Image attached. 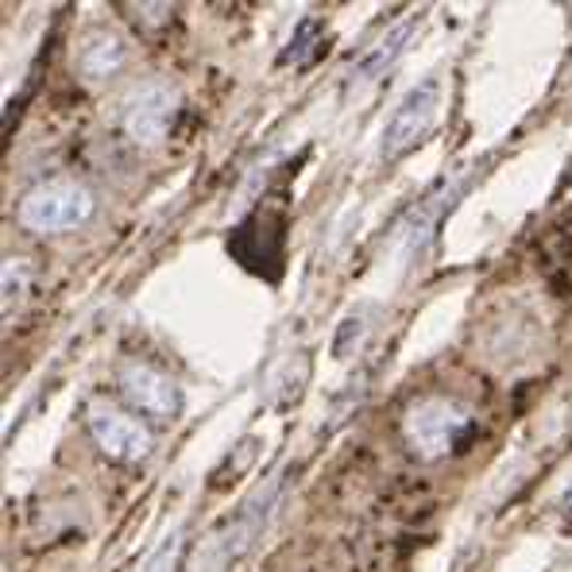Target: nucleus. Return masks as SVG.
<instances>
[{
    "label": "nucleus",
    "instance_id": "obj_6",
    "mask_svg": "<svg viewBox=\"0 0 572 572\" xmlns=\"http://www.w3.org/2000/svg\"><path fill=\"white\" fill-rule=\"evenodd\" d=\"M120 395L155 422H170L178 414V403H183L178 398V383L151 364H128L120 372Z\"/></svg>",
    "mask_w": 572,
    "mask_h": 572
},
{
    "label": "nucleus",
    "instance_id": "obj_11",
    "mask_svg": "<svg viewBox=\"0 0 572 572\" xmlns=\"http://www.w3.org/2000/svg\"><path fill=\"white\" fill-rule=\"evenodd\" d=\"M175 561H178V538H170V542L162 545L151 561H147L144 572H175Z\"/></svg>",
    "mask_w": 572,
    "mask_h": 572
},
{
    "label": "nucleus",
    "instance_id": "obj_10",
    "mask_svg": "<svg viewBox=\"0 0 572 572\" xmlns=\"http://www.w3.org/2000/svg\"><path fill=\"white\" fill-rule=\"evenodd\" d=\"M309 36H322V23L317 20H302V28L294 31V39H290V51L283 55V62H306L309 55H314V47H309Z\"/></svg>",
    "mask_w": 572,
    "mask_h": 572
},
{
    "label": "nucleus",
    "instance_id": "obj_3",
    "mask_svg": "<svg viewBox=\"0 0 572 572\" xmlns=\"http://www.w3.org/2000/svg\"><path fill=\"white\" fill-rule=\"evenodd\" d=\"M437 117H441V81L426 78L395 105L387 128H383L379 155L383 159H398V155H406L411 147H418L433 132Z\"/></svg>",
    "mask_w": 572,
    "mask_h": 572
},
{
    "label": "nucleus",
    "instance_id": "obj_12",
    "mask_svg": "<svg viewBox=\"0 0 572 572\" xmlns=\"http://www.w3.org/2000/svg\"><path fill=\"white\" fill-rule=\"evenodd\" d=\"M561 506H565V519L572 522V487H569V492H565V503H561Z\"/></svg>",
    "mask_w": 572,
    "mask_h": 572
},
{
    "label": "nucleus",
    "instance_id": "obj_4",
    "mask_svg": "<svg viewBox=\"0 0 572 572\" xmlns=\"http://www.w3.org/2000/svg\"><path fill=\"white\" fill-rule=\"evenodd\" d=\"M178 112V89L170 81H144L140 89H132V97L125 101L120 125H125L128 140L140 147H159L167 140L170 125Z\"/></svg>",
    "mask_w": 572,
    "mask_h": 572
},
{
    "label": "nucleus",
    "instance_id": "obj_9",
    "mask_svg": "<svg viewBox=\"0 0 572 572\" xmlns=\"http://www.w3.org/2000/svg\"><path fill=\"white\" fill-rule=\"evenodd\" d=\"M31 286V267L28 259L20 256H8L4 259V314H12V306H20L23 294Z\"/></svg>",
    "mask_w": 572,
    "mask_h": 572
},
{
    "label": "nucleus",
    "instance_id": "obj_1",
    "mask_svg": "<svg viewBox=\"0 0 572 572\" xmlns=\"http://www.w3.org/2000/svg\"><path fill=\"white\" fill-rule=\"evenodd\" d=\"M97 201L78 178H51V183H39L36 190L23 194L16 220H20L28 233L39 236H59L81 228L93 217Z\"/></svg>",
    "mask_w": 572,
    "mask_h": 572
},
{
    "label": "nucleus",
    "instance_id": "obj_8",
    "mask_svg": "<svg viewBox=\"0 0 572 572\" xmlns=\"http://www.w3.org/2000/svg\"><path fill=\"white\" fill-rule=\"evenodd\" d=\"M411 31H414V16L398 23V28H391L387 39H379V43H375V51H367V59L356 67L359 81H372L383 67H391V62L398 59V51H403V43H406V36H411ZM356 73H353V78H356Z\"/></svg>",
    "mask_w": 572,
    "mask_h": 572
},
{
    "label": "nucleus",
    "instance_id": "obj_2",
    "mask_svg": "<svg viewBox=\"0 0 572 572\" xmlns=\"http://www.w3.org/2000/svg\"><path fill=\"white\" fill-rule=\"evenodd\" d=\"M469 426H472V414L464 411L461 403L433 395L406 411L403 437L422 461H441V456H448L456 445H461V437L469 433Z\"/></svg>",
    "mask_w": 572,
    "mask_h": 572
},
{
    "label": "nucleus",
    "instance_id": "obj_7",
    "mask_svg": "<svg viewBox=\"0 0 572 572\" xmlns=\"http://www.w3.org/2000/svg\"><path fill=\"white\" fill-rule=\"evenodd\" d=\"M125 59H128V43L117 31H93V36L78 47V59L73 62H78V70L86 73L89 81H101L125 67Z\"/></svg>",
    "mask_w": 572,
    "mask_h": 572
},
{
    "label": "nucleus",
    "instance_id": "obj_5",
    "mask_svg": "<svg viewBox=\"0 0 572 572\" xmlns=\"http://www.w3.org/2000/svg\"><path fill=\"white\" fill-rule=\"evenodd\" d=\"M86 422H89L93 441L101 445V453L109 456V461L132 464L151 453V430H147L140 418L125 414L120 406L105 403V398H93V403H89Z\"/></svg>",
    "mask_w": 572,
    "mask_h": 572
}]
</instances>
